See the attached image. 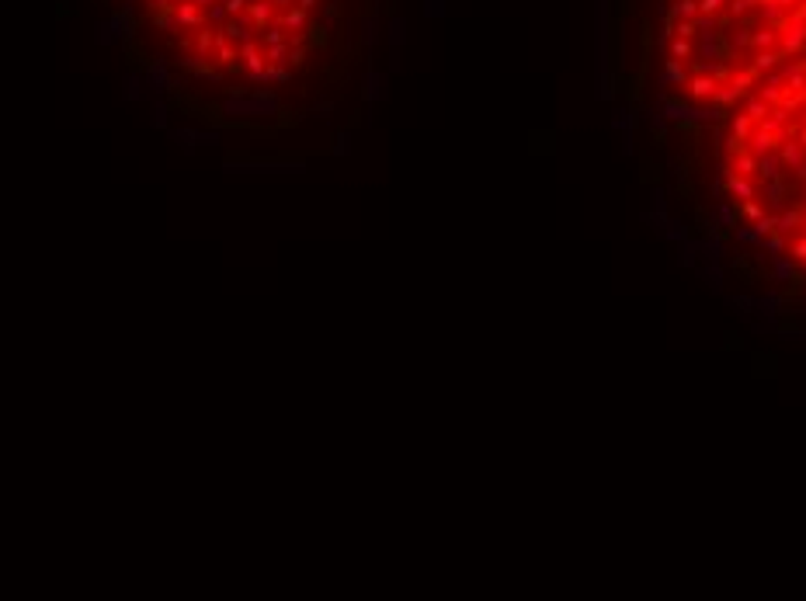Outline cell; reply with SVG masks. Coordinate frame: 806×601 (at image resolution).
<instances>
[{
	"label": "cell",
	"mask_w": 806,
	"mask_h": 601,
	"mask_svg": "<svg viewBox=\"0 0 806 601\" xmlns=\"http://www.w3.org/2000/svg\"><path fill=\"white\" fill-rule=\"evenodd\" d=\"M719 192L737 226L806 278V56L726 111Z\"/></svg>",
	"instance_id": "cell-2"
},
{
	"label": "cell",
	"mask_w": 806,
	"mask_h": 601,
	"mask_svg": "<svg viewBox=\"0 0 806 601\" xmlns=\"http://www.w3.org/2000/svg\"><path fill=\"white\" fill-rule=\"evenodd\" d=\"M806 56V0H664V87L699 111H730Z\"/></svg>",
	"instance_id": "cell-3"
},
{
	"label": "cell",
	"mask_w": 806,
	"mask_h": 601,
	"mask_svg": "<svg viewBox=\"0 0 806 601\" xmlns=\"http://www.w3.org/2000/svg\"><path fill=\"white\" fill-rule=\"evenodd\" d=\"M129 28L192 84L285 91L348 59L372 0H122Z\"/></svg>",
	"instance_id": "cell-1"
}]
</instances>
